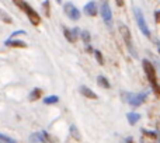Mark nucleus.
I'll list each match as a JSON object with an SVG mask.
<instances>
[{
    "label": "nucleus",
    "mask_w": 160,
    "mask_h": 143,
    "mask_svg": "<svg viewBox=\"0 0 160 143\" xmlns=\"http://www.w3.org/2000/svg\"><path fill=\"white\" fill-rule=\"evenodd\" d=\"M62 2V0H56V3H61Z\"/></svg>",
    "instance_id": "nucleus-25"
},
{
    "label": "nucleus",
    "mask_w": 160,
    "mask_h": 143,
    "mask_svg": "<svg viewBox=\"0 0 160 143\" xmlns=\"http://www.w3.org/2000/svg\"><path fill=\"white\" fill-rule=\"evenodd\" d=\"M2 18H3V21H6V22H11V20L8 18L7 16H6V13H4V11H2Z\"/></svg>",
    "instance_id": "nucleus-21"
},
{
    "label": "nucleus",
    "mask_w": 160,
    "mask_h": 143,
    "mask_svg": "<svg viewBox=\"0 0 160 143\" xmlns=\"http://www.w3.org/2000/svg\"><path fill=\"white\" fill-rule=\"evenodd\" d=\"M97 11H98V8H97V3L96 2H88L87 4L84 6V13L87 14V16H97Z\"/></svg>",
    "instance_id": "nucleus-8"
},
{
    "label": "nucleus",
    "mask_w": 160,
    "mask_h": 143,
    "mask_svg": "<svg viewBox=\"0 0 160 143\" xmlns=\"http://www.w3.org/2000/svg\"><path fill=\"white\" fill-rule=\"evenodd\" d=\"M0 138H2V141L6 142V143H11V142H13V141H10V139H8L6 135H0Z\"/></svg>",
    "instance_id": "nucleus-22"
},
{
    "label": "nucleus",
    "mask_w": 160,
    "mask_h": 143,
    "mask_svg": "<svg viewBox=\"0 0 160 143\" xmlns=\"http://www.w3.org/2000/svg\"><path fill=\"white\" fill-rule=\"evenodd\" d=\"M127 118H128V122H129L131 125H135L136 122L141 119V115H139V114H135V112H129L127 115Z\"/></svg>",
    "instance_id": "nucleus-12"
},
{
    "label": "nucleus",
    "mask_w": 160,
    "mask_h": 143,
    "mask_svg": "<svg viewBox=\"0 0 160 143\" xmlns=\"http://www.w3.org/2000/svg\"><path fill=\"white\" fill-rule=\"evenodd\" d=\"M41 88H34L32 91L30 93V100L31 101H35V100H38L39 97H41Z\"/></svg>",
    "instance_id": "nucleus-15"
},
{
    "label": "nucleus",
    "mask_w": 160,
    "mask_h": 143,
    "mask_svg": "<svg viewBox=\"0 0 160 143\" xmlns=\"http://www.w3.org/2000/svg\"><path fill=\"white\" fill-rule=\"evenodd\" d=\"M59 101V97L58 96H48L44 98V104H48V105H52V104H56Z\"/></svg>",
    "instance_id": "nucleus-14"
},
{
    "label": "nucleus",
    "mask_w": 160,
    "mask_h": 143,
    "mask_svg": "<svg viewBox=\"0 0 160 143\" xmlns=\"http://www.w3.org/2000/svg\"><path fill=\"white\" fill-rule=\"evenodd\" d=\"M97 83H98V86H100V87H102V88H110L111 87L110 81H108L104 76H98V77H97Z\"/></svg>",
    "instance_id": "nucleus-13"
},
{
    "label": "nucleus",
    "mask_w": 160,
    "mask_h": 143,
    "mask_svg": "<svg viewBox=\"0 0 160 143\" xmlns=\"http://www.w3.org/2000/svg\"><path fill=\"white\" fill-rule=\"evenodd\" d=\"M115 2H117V4L121 7V6H124V2H125V0H115Z\"/></svg>",
    "instance_id": "nucleus-24"
},
{
    "label": "nucleus",
    "mask_w": 160,
    "mask_h": 143,
    "mask_svg": "<svg viewBox=\"0 0 160 143\" xmlns=\"http://www.w3.org/2000/svg\"><path fill=\"white\" fill-rule=\"evenodd\" d=\"M25 34V31L24 30H18V31H14L13 34L10 35V38H14V37H17V35H24Z\"/></svg>",
    "instance_id": "nucleus-20"
},
{
    "label": "nucleus",
    "mask_w": 160,
    "mask_h": 143,
    "mask_svg": "<svg viewBox=\"0 0 160 143\" xmlns=\"http://www.w3.org/2000/svg\"><path fill=\"white\" fill-rule=\"evenodd\" d=\"M79 34H80L79 28H73V30H68L66 28V30H65V37H66V39L69 42H76Z\"/></svg>",
    "instance_id": "nucleus-9"
},
{
    "label": "nucleus",
    "mask_w": 160,
    "mask_h": 143,
    "mask_svg": "<svg viewBox=\"0 0 160 143\" xmlns=\"http://www.w3.org/2000/svg\"><path fill=\"white\" fill-rule=\"evenodd\" d=\"M42 7H44L45 16H49V2H48V0H45V2H44V4H42Z\"/></svg>",
    "instance_id": "nucleus-19"
},
{
    "label": "nucleus",
    "mask_w": 160,
    "mask_h": 143,
    "mask_svg": "<svg viewBox=\"0 0 160 143\" xmlns=\"http://www.w3.org/2000/svg\"><path fill=\"white\" fill-rule=\"evenodd\" d=\"M133 14H135L136 22H138V27H139V30L142 31V34H143V35H146L148 38H150V30H149V27H148L146 21H145V17H143L142 10H141V8H138V7H135V8H133Z\"/></svg>",
    "instance_id": "nucleus-2"
},
{
    "label": "nucleus",
    "mask_w": 160,
    "mask_h": 143,
    "mask_svg": "<svg viewBox=\"0 0 160 143\" xmlns=\"http://www.w3.org/2000/svg\"><path fill=\"white\" fill-rule=\"evenodd\" d=\"M11 143H14V142H11Z\"/></svg>",
    "instance_id": "nucleus-26"
},
{
    "label": "nucleus",
    "mask_w": 160,
    "mask_h": 143,
    "mask_svg": "<svg viewBox=\"0 0 160 143\" xmlns=\"http://www.w3.org/2000/svg\"><path fill=\"white\" fill-rule=\"evenodd\" d=\"M4 45L6 47H13V48H27V44H25V42L17 41V39H14V38L7 39V41L4 42Z\"/></svg>",
    "instance_id": "nucleus-10"
},
{
    "label": "nucleus",
    "mask_w": 160,
    "mask_h": 143,
    "mask_svg": "<svg viewBox=\"0 0 160 143\" xmlns=\"http://www.w3.org/2000/svg\"><path fill=\"white\" fill-rule=\"evenodd\" d=\"M119 32H121V35H122V38H124L125 44H127L128 51H129V52L132 53L133 56H136V52L133 51V45H132V35H131L129 28H128L127 25L121 24V25H119Z\"/></svg>",
    "instance_id": "nucleus-3"
},
{
    "label": "nucleus",
    "mask_w": 160,
    "mask_h": 143,
    "mask_svg": "<svg viewBox=\"0 0 160 143\" xmlns=\"http://www.w3.org/2000/svg\"><path fill=\"white\" fill-rule=\"evenodd\" d=\"M80 93H82L84 97L91 98V100H97V98H98V97H97V94L94 93L93 90H90L88 87H86V86H82V87H80Z\"/></svg>",
    "instance_id": "nucleus-11"
},
{
    "label": "nucleus",
    "mask_w": 160,
    "mask_h": 143,
    "mask_svg": "<svg viewBox=\"0 0 160 143\" xmlns=\"http://www.w3.org/2000/svg\"><path fill=\"white\" fill-rule=\"evenodd\" d=\"M155 18H156V21H158V22H160V10L155 13Z\"/></svg>",
    "instance_id": "nucleus-23"
},
{
    "label": "nucleus",
    "mask_w": 160,
    "mask_h": 143,
    "mask_svg": "<svg viewBox=\"0 0 160 143\" xmlns=\"http://www.w3.org/2000/svg\"><path fill=\"white\" fill-rule=\"evenodd\" d=\"M100 13H101V18L104 20L105 24L111 25V22H112V13H111V8H110V6H108L107 2H102L101 3Z\"/></svg>",
    "instance_id": "nucleus-7"
},
{
    "label": "nucleus",
    "mask_w": 160,
    "mask_h": 143,
    "mask_svg": "<svg viewBox=\"0 0 160 143\" xmlns=\"http://www.w3.org/2000/svg\"><path fill=\"white\" fill-rule=\"evenodd\" d=\"M94 55H96V59H97V62H98L100 65L104 63V61H102V55H101L100 51H94Z\"/></svg>",
    "instance_id": "nucleus-18"
},
{
    "label": "nucleus",
    "mask_w": 160,
    "mask_h": 143,
    "mask_svg": "<svg viewBox=\"0 0 160 143\" xmlns=\"http://www.w3.org/2000/svg\"><path fill=\"white\" fill-rule=\"evenodd\" d=\"M148 94H149L148 91H143V93H139V94H127V100L132 107H139L148 98Z\"/></svg>",
    "instance_id": "nucleus-4"
},
{
    "label": "nucleus",
    "mask_w": 160,
    "mask_h": 143,
    "mask_svg": "<svg viewBox=\"0 0 160 143\" xmlns=\"http://www.w3.org/2000/svg\"><path fill=\"white\" fill-rule=\"evenodd\" d=\"M13 2L16 3V4L18 6V7L21 8V10L24 11L25 14H27V17H28V20L31 21V24L38 25L39 22H41V18H39L38 13H37V11L34 10V8L31 7V6L28 4L27 2H24V0H13Z\"/></svg>",
    "instance_id": "nucleus-1"
},
{
    "label": "nucleus",
    "mask_w": 160,
    "mask_h": 143,
    "mask_svg": "<svg viewBox=\"0 0 160 143\" xmlns=\"http://www.w3.org/2000/svg\"><path fill=\"white\" fill-rule=\"evenodd\" d=\"M82 39L86 42V44H88V42H90V32H88V31H83L82 32Z\"/></svg>",
    "instance_id": "nucleus-17"
},
{
    "label": "nucleus",
    "mask_w": 160,
    "mask_h": 143,
    "mask_svg": "<svg viewBox=\"0 0 160 143\" xmlns=\"http://www.w3.org/2000/svg\"><path fill=\"white\" fill-rule=\"evenodd\" d=\"M63 10H65V13H66V16L69 17L70 20H73V21H76V20L80 18V11L73 3L68 2L66 4L63 6Z\"/></svg>",
    "instance_id": "nucleus-6"
},
{
    "label": "nucleus",
    "mask_w": 160,
    "mask_h": 143,
    "mask_svg": "<svg viewBox=\"0 0 160 143\" xmlns=\"http://www.w3.org/2000/svg\"><path fill=\"white\" fill-rule=\"evenodd\" d=\"M143 69H145V73H146V77H148V80H149L150 86L158 84V81H156V70H155V67H153V65L150 63L149 61H146V59L143 61Z\"/></svg>",
    "instance_id": "nucleus-5"
},
{
    "label": "nucleus",
    "mask_w": 160,
    "mask_h": 143,
    "mask_svg": "<svg viewBox=\"0 0 160 143\" xmlns=\"http://www.w3.org/2000/svg\"><path fill=\"white\" fill-rule=\"evenodd\" d=\"M70 133H72V136L76 139V141H80V133L78 132L76 126H70Z\"/></svg>",
    "instance_id": "nucleus-16"
}]
</instances>
